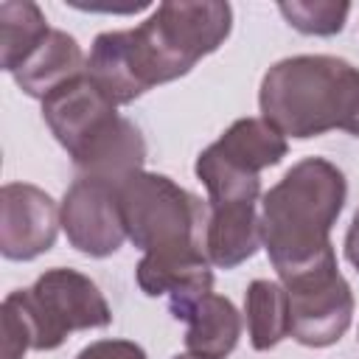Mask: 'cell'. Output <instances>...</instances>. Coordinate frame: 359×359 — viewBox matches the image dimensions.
I'll list each match as a JSON object with an SVG mask.
<instances>
[{"instance_id":"1","label":"cell","mask_w":359,"mask_h":359,"mask_svg":"<svg viewBox=\"0 0 359 359\" xmlns=\"http://www.w3.org/2000/svg\"><path fill=\"white\" fill-rule=\"evenodd\" d=\"M233 8L222 0H168L140 25L93 39L87 76L115 104H132L157 84L174 81L224 45Z\"/></svg>"},{"instance_id":"2","label":"cell","mask_w":359,"mask_h":359,"mask_svg":"<svg viewBox=\"0 0 359 359\" xmlns=\"http://www.w3.org/2000/svg\"><path fill=\"white\" fill-rule=\"evenodd\" d=\"M348 196L345 174L325 157L294 163L261 199V238L278 278L334 258L331 227Z\"/></svg>"},{"instance_id":"3","label":"cell","mask_w":359,"mask_h":359,"mask_svg":"<svg viewBox=\"0 0 359 359\" xmlns=\"http://www.w3.org/2000/svg\"><path fill=\"white\" fill-rule=\"evenodd\" d=\"M258 107L283 137L309 140L334 129L359 137V67L325 53L286 56L264 73Z\"/></svg>"},{"instance_id":"4","label":"cell","mask_w":359,"mask_h":359,"mask_svg":"<svg viewBox=\"0 0 359 359\" xmlns=\"http://www.w3.org/2000/svg\"><path fill=\"white\" fill-rule=\"evenodd\" d=\"M126 238L143 255H182L205 250L208 208L165 174L137 171L118 185Z\"/></svg>"},{"instance_id":"5","label":"cell","mask_w":359,"mask_h":359,"mask_svg":"<svg viewBox=\"0 0 359 359\" xmlns=\"http://www.w3.org/2000/svg\"><path fill=\"white\" fill-rule=\"evenodd\" d=\"M3 311L20 320L34 351H56L73 331L107 328L112 323V309L95 280L67 266H53L34 286L6 294Z\"/></svg>"},{"instance_id":"6","label":"cell","mask_w":359,"mask_h":359,"mask_svg":"<svg viewBox=\"0 0 359 359\" xmlns=\"http://www.w3.org/2000/svg\"><path fill=\"white\" fill-rule=\"evenodd\" d=\"M289 151L286 137L264 118L233 121L216 143L199 151L194 171L208 188V205L258 202L261 171L278 165Z\"/></svg>"},{"instance_id":"7","label":"cell","mask_w":359,"mask_h":359,"mask_svg":"<svg viewBox=\"0 0 359 359\" xmlns=\"http://www.w3.org/2000/svg\"><path fill=\"white\" fill-rule=\"evenodd\" d=\"M289 294V337L306 348H328L345 337L353 320V292L337 266V255L280 280Z\"/></svg>"},{"instance_id":"8","label":"cell","mask_w":359,"mask_h":359,"mask_svg":"<svg viewBox=\"0 0 359 359\" xmlns=\"http://www.w3.org/2000/svg\"><path fill=\"white\" fill-rule=\"evenodd\" d=\"M59 213L70 247L90 258H107L118 252L126 238L118 185L112 182L90 177L73 180V185L62 196Z\"/></svg>"},{"instance_id":"9","label":"cell","mask_w":359,"mask_h":359,"mask_svg":"<svg viewBox=\"0 0 359 359\" xmlns=\"http://www.w3.org/2000/svg\"><path fill=\"white\" fill-rule=\"evenodd\" d=\"M62 213L53 196L31 182L0 188V252L8 261H34L56 244Z\"/></svg>"},{"instance_id":"10","label":"cell","mask_w":359,"mask_h":359,"mask_svg":"<svg viewBox=\"0 0 359 359\" xmlns=\"http://www.w3.org/2000/svg\"><path fill=\"white\" fill-rule=\"evenodd\" d=\"M115 115L118 107L98 90V84L87 73L76 76L42 101V118L70 157L87 140H93Z\"/></svg>"},{"instance_id":"11","label":"cell","mask_w":359,"mask_h":359,"mask_svg":"<svg viewBox=\"0 0 359 359\" xmlns=\"http://www.w3.org/2000/svg\"><path fill=\"white\" fill-rule=\"evenodd\" d=\"M135 280L143 294H168L171 317L213 292V272L205 250L182 255H143L135 266Z\"/></svg>"},{"instance_id":"12","label":"cell","mask_w":359,"mask_h":359,"mask_svg":"<svg viewBox=\"0 0 359 359\" xmlns=\"http://www.w3.org/2000/svg\"><path fill=\"white\" fill-rule=\"evenodd\" d=\"M70 160H73L79 177L104 180V182L121 185L126 177L143 171V163H146V140H143L140 129L129 118L115 115Z\"/></svg>"},{"instance_id":"13","label":"cell","mask_w":359,"mask_h":359,"mask_svg":"<svg viewBox=\"0 0 359 359\" xmlns=\"http://www.w3.org/2000/svg\"><path fill=\"white\" fill-rule=\"evenodd\" d=\"M258 202H233V205H208L205 224V252L208 261L219 269H236L250 261L261 247V216Z\"/></svg>"},{"instance_id":"14","label":"cell","mask_w":359,"mask_h":359,"mask_svg":"<svg viewBox=\"0 0 359 359\" xmlns=\"http://www.w3.org/2000/svg\"><path fill=\"white\" fill-rule=\"evenodd\" d=\"M81 73H87V56L81 53V45L76 42V36H70L67 31L50 28L42 45L11 76L25 95L45 101L50 93H56L59 87H65Z\"/></svg>"},{"instance_id":"15","label":"cell","mask_w":359,"mask_h":359,"mask_svg":"<svg viewBox=\"0 0 359 359\" xmlns=\"http://www.w3.org/2000/svg\"><path fill=\"white\" fill-rule=\"evenodd\" d=\"M174 320L188 323L185 348L199 359H227L241 337V314L230 297L205 294L188 309H182Z\"/></svg>"},{"instance_id":"16","label":"cell","mask_w":359,"mask_h":359,"mask_svg":"<svg viewBox=\"0 0 359 359\" xmlns=\"http://www.w3.org/2000/svg\"><path fill=\"white\" fill-rule=\"evenodd\" d=\"M244 314L255 351H272L289 337V294L280 280L255 278L244 292Z\"/></svg>"},{"instance_id":"17","label":"cell","mask_w":359,"mask_h":359,"mask_svg":"<svg viewBox=\"0 0 359 359\" xmlns=\"http://www.w3.org/2000/svg\"><path fill=\"white\" fill-rule=\"evenodd\" d=\"M50 34L42 8L31 0L0 3V67L14 73Z\"/></svg>"},{"instance_id":"18","label":"cell","mask_w":359,"mask_h":359,"mask_svg":"<svg viewBox=\"0 0 359 359\" xmlns=\"http://www.w3.org/2000/svg\"><path fill=\"white\" fill-rule=\"evenodd\" d=\"M278 11L283 20L309 36H334L345 28V20L351 14V3H334V0H292L278 3Z\"/></svg>"},{"instance_id":"19","label":"cell","mask_w":359,"mask_h":359,"mask_svg":"<svg viewBox=\"0 0 359 359\" xmlns=\"http://www.w3.org/2000/svg\"><path fill=\"white\" fill-rule=\"evenodd\" d=\"M76 359H149L132 339H95L76 353Z\"/></svg>"},{"instance_id":"20","label":"cell","mask_w":359,"mask_h":359,"mask_svg":"<svg viewBox=\"0 0 359 359\" xmlns=\"http://www.w3.org/2000/svg\"><path fill=\"white\" fill-rule=\"evenodd\" d=\"M345 258L351 261V266L359 272V210L351 219V227L345 233Z\"/></svg>"},{"instance_id":"21","label":"cell","mask_w":359,"mask_h":359,"mask_svg":"<svg viewBox=\"0 0 359 359\" xmlns=\"http://www.w3.org/2000/svg\"><path fill=\"white\" fill-rule=\"evenodd\" d=\"M174 359H199V356H194V353H177Z\"/></svg>"}]
</instances>
